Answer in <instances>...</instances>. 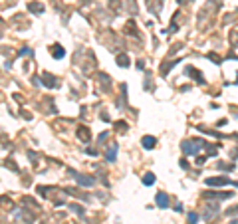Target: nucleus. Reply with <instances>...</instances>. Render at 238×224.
Wrapping results in <instances>:
<instances>
[{"mask_svg": "<svg viewBox=\"0 0 238 224\" xmlns=\"http://www.w3.org/2000/svg\"><path fill=\"white\" fill-rule=\"evenodd\" d=\"M143 182H145V185H153V182H155V176H153V175H147L145 179H143Z\"/></svg>", "mask_w": 238, "mask_h": 224, "instance_id": "3", "label": "nucleus"}, {"mask_svg": "<svg viewBox=\"0 0 238 224\" xmlns=\"http://www.w3.org/2000/svg\"><path fill=\"white\" fill-rule=\"evenodd\" d=\"M189 220L190 222H196V214H189Z\"/></svg>", "mask_w": 238, "mask_h": 224, "instance_id": "4", "label": "nucleus"}, {"mask_svg": "<svg viewBox=\"0 0 238 224\" xmlns=\"http://www.w3.org/2000/svg\"><path fill=\"white\" fill-rule=\"evenodd\" d=\"M153 145H155V139H153V137H143V147H145V149L153 147Z\"/></svg>", "mask_w": 238, "mask_h": 224, "instance_id": "2", "label": "nucleus"}, {"mask_svg": "<svg viewBox=\"0 0 238 224\" xmlns=\"http://www.w3.org/2000/svg\"><path fill=\"white\" fill-rule=\"evenodd\" d=\"M157 204L163 206V208H167V204H169V196H167L165 192H159L157 194Z\"/></svg>", "mask_w": 238, "mask_h": 224, "instance_id": "1", "label": "nucleus"}]
</instances>
